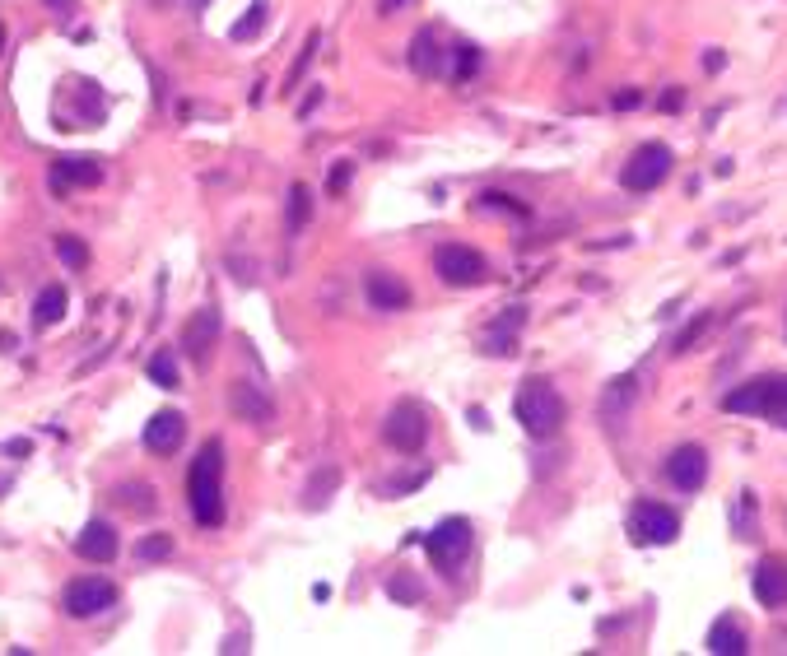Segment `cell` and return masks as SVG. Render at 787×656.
<instances>
[{
	"label": "cell",
	"mask_w": 787,
	"mask_h": 656,
	"mask_svg": "<svg viewBox=\"0 0 787 656\" xmlns=\"http://www.w3.org/2000/svg\"><path fill=\"white\" fill-rule=\"evenodd\" d=\"M187 498L196 526L215 531L224 522V442H205L187 470Z\"/></svg>",
	"instance_id": "obj_1"
},
{
	"label": "cell",
	"mask_w": 787,
	"mask_h": 656,
	"mask_svg": "<svg viewBox=\"0 0 787 656\" xmlns=\"http://www.w3.org/2000/svg\"><path fill=\"white\" fill-rule=\"evenodd\" d=\"M722 410L727 415H755V419H774L787 429V373H769V377H750L741 387H732L722 396Z\"/></svg>",
	"instance_id": "obj_2"
},
{
	"label": "cell",
	"mask_w": 787,
	"mask_h": 656,
	"mask_svg": "<svg viewBox=\"0 0 787 656\" xmlns=\"http://www.w3.org/2000/svg\"><path fill=\"white\" fill-rule=\"evenodd\" d=\"M513 415L531 438H555L559 424H564V396H559L545 377H527V382L517 387Z\"/></svg>",
	"instance_id": "obj_3"
},
{
	"label": "cell",
	"mask_w": 787,
	"mask_h": 656,
	"mask_svg": "<svg viewBox=\"0 0 787 656\" xmlns=\"http://www.w3.org/2000/svg\"><path fill=\"white\" fill-rule=\"evenodd\" d=\"M625 531L634 545H671V540L680 536V517H676V508H666V503L638 498L634 508H629Z\"/></svg>",
	"instance_id": "obj_4"
},
{
	"label": "cell",
	"mask_w": 787,
	"mask_h": 656,
	"mask_svg": "<svg viewBox=\"0 0 787 656\" xmlns=\"http://www.w3.org/2000/svg\"><path fill=\"white\" fill-rule=\"evenodd\" d=\"M424 549H429V559H434L438 573L452 577L466 559H471V522H462V517H448V522H438L434 531L424 536Z\"/></svg>",
	"instance_id": "obj_5"
},
{
	"label": "cell",
	"mask_w": 787,
	"mask_h": 656,
	"mask_svg": "<svg viewBox=\"0 0 787 656\" xmlns=\"http://www.w3.org/2000/svg\"><path fill=\"white\" fill-rule=\"evenodd\" d=\"M671 149L666 145H638L634 154H629L625 173H620V182H625L629 191H657L671 177Z\"/></svg>",
	"instance_id": "obj_6"
},
{
	"label": "cell",
	"mask_w": 787,
	"mask_h": 656,
	"mask_svg": "<svg viewBox=\"0 0 787 656\" xmlns=\"http://www.w3.org/2000/svg\"><path fill=\"white\" fill-rule=\"evenodd\" d=\"M434 266L443 275V284H452V289H471V284L485 280V256L462 247V242H443L434 252Z\"/></svg>",
	"instance_id": "obj_7"
},
{
	"label": "cell",
	"mask_w": 787,
	"mask_h": 656,
	"mask_svg": "<svg viewBox=\"0 0 787 656\" xmlns=\"http://www.w3.org/2000/svg\"><path fill=\"white\" fill-rule=\"evenodd\" d=\"M382 438H387V447H396V452L415 456L424 447V438H429V419H424L420 405H396L392 415H387V424H382Z\"/></svg>",
	"instance_id": "obj_8"
},
{
	"label": "cell",
	"mask_w": 787,
	"mask_h": 656,
	"mask_svg": "<svg viewBox=\"0 0 787 656\" xmlns=\"http://www.w3.org/2000/svg\"><path fill=\"white\" fill-rule=\"evenodd\" d=\"M117 605V587L103 582V577H75L66 587V615L70 619H94L103 610Z\"/></svg>",
	"instance_id": "obj_9"
},
{
	"label": "cell",
	"mask_w": 787,
	"mask_h": 656,
	"mask_svg": "<svg viewBox=\"0 0 787 656\" xmlns=\"http://www.w3.org/2000/svg\"><path fill=\"white\" fill-rule=\"evenodd\" d=\"M219 331H224V317H219V308L210 303V308H196L191 312V322L182 326V354H187L191 363H205L210 359V349H215Z\"/></svg>",
	"instance_id": "obj_10"
},
{
	"label": "cell",
	"mask_w": 787,
	"mask_h": 656,
	"mask_svg": "<svg viewBox=\"0 0 787 656\" xmlns=\"http://www.w3.org/2000/svg\"><path fill=\"white\" fill-rule=\"evenodd\" d=\"M666 480L676 484L680 494H694V489H704L708 480V452L699 442H685L676 452L666 456Z\"/></svg>",
	"instance_id": "obj_11"
},
{
	"label": "cell",
	"mask_w": 787,
	"mask_h": 656,
	"mask_svg": "<svg viewBox=\"0 0 787 656\" xmlns=\"http://www.w3.org/2000/svg\"><path fill=\"white\" fill-rule=\"evenodd\" d=\"M103 182V163L84 159V154H70V159L52 163V191L56 196H70V187H98Z\"/></svg>",
	"instance_id": "obj_12"
},
{
	"label": "cell",
	"mask_w": 787,
	"mask_h": 656,
	"mask_svg": "<svg viewBox=\"0 0 787 656\" xmlns=\"http://www.w3.org/2000/svg\"><path fill=\"white\" fill-rule=\"evenodd\" d=\"M750 591H755L760 605H787V559L769 554V559L755 568V577H750Z\"/></svg>",
	"instance_id": "obj_13"
},
{
	"label": "cell",
	"mask_w": 787,
	"mask_h": 656,
	"mask_svg": "<svg viewBox=\"0 0 787 656\" xmlns=\"http://www.w3.org/2000/svg\"><path fill=\"white\" fill-rule=\"evenodd\" d=\"M229 405H233V415L247 419V424H271V419H275L271 396H266L257 382H233V387H229Z\"/></svg>",
	"instance_id": "obj_14"
},
{
	"label": "cell",
	"mask_w": 787,
	"mask_h": 656,
	"mask_svg": "<svg viewBox=\"0 0 787 656\" xmlns=\"http://www.w3.org/2000/svg\"><path fill=\"white\" fill-rule=\"evenodd\" d=\"M182 438H187V419L177 415V410H159V415L145 424V447L159 456H173L177 447H182Z\"/></svg>",
	"instance_id": "obj_15"
},
{
	"label": "cell",
	"mask_w": 787,
	"mask_h": 656,
	"mask_svg": "<svg viewBox=\"0 0 787 656\" xmlns=\"http://www.w3.org/2000/svg\"><path fill=\"white\" fill-rule=\"evenodd\" d=\"M75 554L89 563H112L117 559V531H112V522H89L75 536Z\"/></svg>",
	"instance_id": "obj_16"
},
{
	"label": "cell",
	"mask_w": 787,
	"mask_h": 656,
	"mask_svg": "<svg viewBox=\"0 0 787 656\" xmlns=\"http://www.w3.org/2000/svg\"><path fill=\"white\" fill-rule=\"evenodd\" d=\"M364 298L378 312H401L410 303V289L396 280V275H387V270H373V275L364 280Z\"/></svg>",
	"instance_id": "obj_17"
},
{
	"label": "cell",
	"mask_w": 787,
	"mask_h": 656,
	"mask_svg": "<svg viewBox=\"0 0 787 656\" xmlns=\"http://www.w3.org/2000/svg\"><path fill=\"white\" fill-rule=\"evenodd\" d=\"M634 401H638V377L634 373L615 377L611 387H606V396H601V419H606V424H615L620 415H629V410H634Z\"/></svg>",
	"instance_id": "obj_18"
},
{
	"label": "cell",
	"mask_w": 787,
	"mask_h": 656,
	"mask_svg": "<svg viewBox=\"0 0 787 656\" xmlns=\"http://www.w3.org/2000/svg\"><path fill=\"white\" fill-rule=\"evenodd\" d=\"M438 66H443V47H438L434 28H420V33L410 38V70L429 80V75H438Z\"/></svg>",
	"instance_id": "obj_19"
},
{
	"label": "cell",
	"mask_w": 787,
	"mask_h": 656,
	"mask_svg": "<svg viewBox=\"0 0 787 656\" xmlns=\"http://www.w3.org/2000/svg\"><path fill=\"white\" fill-rule=\"evenodd\" d=\"M708 652L713 656H741V652H750L746 647V629H741V624H736L732 615L727 619H718V624H713V629H708Z\"/></svg>",
	"instance_id": "obj_20"
},
{
	"label": "cell",
	"mask_w": 787,
	"mask_h": 656,
	"mask_svg": "<svg viewBox=\"0 0 787 656\" xmlns=\"http://www.w3.org/2000/svg\"><path fill=\"white\" fill-rule=\"evenodd\" d=\"M66 303H70L66 289H61V284H47V289L38 294V303H33V326H42V331L56 326L61 317H66Z\"/></svg>",
	"instance_id": "obj_21"
},
{
	"label": "cell",
	"mask_w": 787,
	"mask_h": 656,
	"mask_svg": "<svg viewBox=\"0 0 787 656\" xmlns=\"http://www.w3.org/2000/svg\"><path fill=\"white\" fill-rule=\"evenodd\" d=\"M313 219V191L303 187V182H294L289 187V215H285V228L289 233H303V224Z\"/></svg>",
	"instance_id": "obj_22"
},
{
	"label": "cell",
	"mask_w": 787,
	"mask_h": 656,
	"mask_svg": "<svg viewBox=\"0 0 787 656\" xmlns=\"http://www.w3.org/2000/svg\"><path fill=\"white\" fill-rule=\"evenodd\" d=\"M336 484H340V470H336V466L317 470L313 480H308V494H303V503H308V508H322L326 498L336 494Z\"/></svg>",
	"instance_id": "obj_23"
},
{
	"label": "cell",
	"mask_w": 787,
	"mask_h": 656,
	"mask_svg": "<svg viewBox=\"0 0 787 656\" xmlns=\"http://www.w3.org/2000/svg\"><path fill=\"white\" fill-rule=\"evenodd\" d=\"M150 377H154V387H163V391H177V382H182V373H177L173 349H163V354H154V359H150Z\"/></svg>",
	"instance_id": "obj_24"
},
{
	"label": "cell",
	"mask_w": 787,
	"mask_h": 656,
	"mask_svg": "<svg viewBox=\"0 0 787 656\" xmlns=\"http://www.w3.org/2000/svg\"><path fill=\"white\" fill-rule=\"evenodd\" d=\"M56 256H61V266H66V270H84V266H89V247H84L75 233H61V238H56Z\"/></svg>",
	"instance_id": "obj_25"
},
{
	"label": "cell",
	"mask_w": 787,
	"mask_h": 656,
	"mask_svg": "<svg viewBox=\"0 0 787 656\" xmlns=\"http://www.w3.org/2000/svg\"><path fill=\"white\" fill-rule=\"evenodd\" d=\"M387 596L401 605H420L424 601V582L420 577H410V573H396L392 582H387Z\"/></svg>",
	"instance_id": "obj_26"
},
{
	"label": "cell",
	"mask_w": 787,
	"mask_h": 656,
	"mask_svg": "<svg viewBox=\"0 0 787 656\" xmlns=\"http://www.w3.org/2000/svg\"><path fill=\"white\" fill-rule=\"evenodd\" d=\"M117 503H126L131 512H154V508H159L150 484H122V489H117Z\"/></svg>",
	"instance_id": "obj_27"
},
{
	"label": "cell",
	"mask_w": 787,
	"mask_h": 656,
	"mask_svg": "<svg viewBox=\"0 0 787 656\" xmlns=\"http://www.w3.org/2000/svg\"><path fill=\"white\" fill-rule=\"evenodd\" d=\"M136 559L145 563H159V559H173V536H163V531H154V536H145L136 545Z\"/></svg>",
	"instance_id": "obj_28"
},
{
	"label": "cell",
	"mask_w": 787,
	"mask_h": 656,
	"mask_svg": "<svg viewBox=\"0 0 787 656\" xmlns=\"http://www.w3.org/2000/svg\"><path fill=\"white\" fill-rule=\"evenodd\" d=\"M317 47H322V38H317V33H308V42H303V52L294 56V70H289V75H285V94H289V89H294V84L303 80V75H308V66H313Z\"/></svg>",
	"instance_id": "obj_29"
},
{
	"label": "cell",
	"mask_w": 787,
	"mask_h": 656,
	"mask_svg": "<svg viewBox=\"0 0 787 656\" xmlns=\"http://www.w3.org/2000/svg\"><path fill=\"white\" fill-rule=\"evenodd\" d=\"M261 24H266V5H252V10H247V19H238V24L229 28V38H233V42L257 38V33H261Z\"/></svg>",
	"instance_id": "obj_30"
},
{
	"label": "cell",
	"mask_w": 787,
	"mask_h": 656,
	"mask_svg": "<svg viewBox=\"0 0 787 656\" xmlns=\"http://www.w3.org/2000/svg\"><path fill=\"white\" fill-rule=\"evenodd\" d=\"M732 531L741 540H755V494H741V512H736Z\"/></svg>",
	"instance_id": "obj_31"
},
{
	"label": "cell",
	"mask_w": 787,
	"mask_h": 656,
	"mask_svg": "<svg viewBox=\"0 0 787 656\" xmlns=\"http://www.w3.org/2000/svg\"><path fill=\"white\" fill-rule=\"evenodd\" d=\"M522 322H527V312H522V308H508L499 322L489 326V335H517V331H522Z\"/></svg>",
	"instance_id": "obj_32"
},
{
	"label": "cell",
	"mask_w": 787,
	"mask_h": 656,
	"mask_svg": "<svg viewBox=\"0 0 787 656\" xmlns=\"http://www.w3.org/2000/svg\"><path fill=\"white\" fill-rule=\"evenodd\" d=\"M475 70H480V52L475 47H457V80H471Z\"/></svg>",
	"instance_id": "obj_33"
},
{
	"label": "cell",
	"mask_w": 787,
	"mask_h": 656,
	"mask_svg": "<svg viewBox=\"0 0 787 656\" xmlns=\"http://www.w3.org/2000/svg\"><path fill=\"white\" fill-rule=\"evenodd\" d=\"M480 205H489V210H513V215H527V205H517L513 196H503V191H485V196H480Z\"/></svg>",
	"instance_id": "obj_34"
},
{
	"label": "cell",
	"mask_w": 787,
	"mask_h": 656,
	"mask_svg": "<svg viewBox=\"0 0 787 656\" xmlns=\"http://www.w3.org/2000/svg\"><path fill=\"white\" fill-rule=\"evenodd\" d=\"M704 326H708V317H699V322H694V326H685V331L676 335V345H671V349H676V354H685V349H690L694 340H699V335H704Z\"/></svg>",
	"instance_id": "obj_35"
},
{
	"label": "cell",
	"mask_w": 787,
	"mask_h": 656,
	"mask_svg": "<svg viewBox=\"0 0 787 656\" xmlns=\"http://www.w3.org/2000/svg\"><path fill=\"white\" fill-rule=\"evenodd\" d=\"M350 168H354V163H336V168H331V182H326V191H331V196H340V191H345V182H350Z\"/></svg>",
	"instance_id": "obj_36"
},
{
	"label": "cell",
	"mask_w": 787,
	"mask_h": 656,
	"mask_svg": "<svg viewBox=\"0 0 787 656\" xmlns=\"http://www.w3.org/2000/svg\"><path fill=\"white\" fill-rule=\"evenodd\" d=\"M611 103H615L620 112H629V108H638V103H643V94H638V89H625V94H615Z\"/></svg>",
	"instance_id": "obj_37"
},
{
	"label": "cell",
	"mask_w": 787,
	"mask_h": 656,
	"mask_svg": "<svg viewBox=\"0 0 787 656\" xmlns=\"http://www.w3.org/2000/svg\"><path fill=\"white\" fill-rule=\"evenodd\" d=\"M680 103H685V89H666L662 94V112H680Z\"/></svg>",
	"instance_id": "obj_38"
},
{
	"label": "cell",
	"mask_w": 787,
	"mask_h": 656,
	"mask_svg": "<svg viewBox=\"0 0 787 656\" xmlns=\"http://www.w3.org/2000/svg\"><path fill=\"white\" fill-rule=\"evenodd\" d=\"M317 103H322V84H317L313 94H308V98H303V103H299V117H313V108H317Z\"/></svg>",
	"instance_id": "obj_39"
},
{
	"label": "cell",
	"mask_w": 787,
	"mask_h": 656,
	"mask_svg": "<svg viewBox=\"0 0 787 656\" xmlns=\"http://www.w3.org/2000/svg\"><path fill=\"white\" fill-rule=\"evenodd\" d=\"M424 480H429V475H424V470H420V475H410V480H401V484H392V494H410V489H420V484Z\"/></svg>",
	"instance_id": "obj_40"
},
{
	"label": "cell",
	"mask_w": 787,
	"mask_h": 656,
	"mask_svg": "<svg viewBox=\"0 0 787 656\" xmlns=\"http://www.w3.org/2000/svg\"><path fill=\"white\" fill-rule=\"evenodd\" d=\"M722 61H727V56H722V52H718V47H708V56H704V66H708V70H722Z\"/></svg>",
	"instance_id": "obj_41"
},
{
	"label": "cell",
	"mask_w": 787,
	"mask_h": 656,
	"mask_svg": "<svg viewBox=\"0 0 787 656\" xmlns=\"http://www.w3.org/2000/svg\"><path fill=\"white\" fill-rule=\"evenodd\" d=\"M401 5H410V0H378V10H382V14H396Z\"/></svg>",
	"instance_id": "obj_42"
},
{
	"label": "cell",
	"mask_w": 787,
	"mask_h": 656,
	"mask_svg": "<svg viewBox=\"0 0 787 656\" xmlns=\"http://www.w3.org/2000/svg\"><path fill=\"white\" fill-rule=\"evenodd\" d=\"M47 5H52V10H70V0H47Z\"/></svg>",
	"instance_id": "obj_43"
},
{
	"label": "cell",
	"mask_w": 787,
	"mask_h": 656,
	"mask_svg": "<svg viewBox=\"0 0 787 656\" xmlns=\"http://www.w3.org/2000/svg\"><path fill=\"white\" fill-rule=\"evenodd\" d=\"M191 10H205V0H191Z\"/></svg>",
	"instance_id": "obj_44"
},
{
	"label": "cell",
	"mask_w": 787,
	"mask_h": 656,
	"mask_svg": "<svg viewBox=\"0 0 787 656\" xmlns=\"http://www.w3.org/2000/svg\"><path fill=\"white\" fill-rule=\"evenodd\" d=\"M0 42H5V28H0Z\"/></svg>",
	"instance_id": "obj_45"
}]
</instances>
